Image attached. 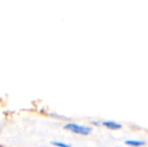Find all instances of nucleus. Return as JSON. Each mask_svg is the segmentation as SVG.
<instances>
[{"instance_id": "obj_2", "label": "nucleus", "mask_w": 148, "mask_h": 147, "mask_svg": "<svg viewBox=\"0 0 148 147\" xmlns=\"http://www.w3.org/2000/svg\"><path fill=\"white\" fill-rule=\"evenodd\" d=\"M102 125L109 128V129H111V130H118L122 128L121 124L117 123V122H114V121H103L102 122Z\"/></svg>"}, {"instance_id": "obj_1", "label": "nucleus", "mask_w": 148, "mask_h": 147, "mask_svg": "<svg viewBox=\"0 0 148 147\" xmlns=\"http://www.w3.org/2000/svg\"><path fill=\"white\" fill-rule=\"evenodd\" d=\"M64 129L69 130V131L73 132V133L80 134V135H88L91 133L92 128L88 127V126H83L79 125L76 123H68L64 125Z\"/></svg>"}, {"instance_id": "obj_3", "label": "nucleus", "mask_w": 148, "mask_h": 147, "mask_svg": "<svg viewBox=\"0 0 148 147\" xmlns=\"http://www.w3.org/2000/svg\"><path fill=\"white\" fill-rule=\"evenodd\" d=\"M125 144L131 147H141V146H144L146 143L143 140H126Z\"/></svg>"}, {"instance_id": "obj_4", "label": "nucleus", "mask_w": 148, "mask_h": 147, "mask_svg": "<svg viewBox=\"0 0 148 147\" xmlns=\"http://www.w3.org/2000/svg\"><path fill=\"white\" fill-rule=\"evenodd\" d=\"M51 144L55 146H58V147H71L70 144L64 143V142H59V141H53Z\"/></svg>"}]
</instances>
